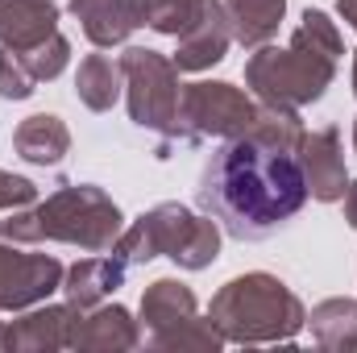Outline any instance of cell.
I'll use <instances>...</instances> for the list:
<instances>
[{"instance_id":"6da1fadb","label":"cell","mask_w":357,"mask_h":353,"mask_svg":"<svg viewBox=\"0 0 357 353\" xmlns=\"http://www.w3.org/2000/svg\"><path fill=\"white\" fill-rule=\"evenodd\" d=\"M195 195L229 237L262 241L299 216V208L307 204V183L295 154L241 133L208 158Z\"/></svg>"},{"instance_id":"7a4b0ae2","label":"cell","mask_w":357,"mask_h":353,"mask_svg":"<svg viewBox=\"0 0 357 353\" xmlns=\"http://www.w3.org/2000/svg\"><path fill=\"white\" fill-rule=\"evenodd\" d=\"M341 54H345V38H341L337 21L324 8H307L282 50L266 42L250 54L245 88L262 104H282V108L316 104L333 88Z\"/></svg>"},{"instance_id":"3957f363","label":"cell","mask_w":357,"mask_h":353,"mask_svg":"<svg viewBox=\"0 0 357 353\" xmlns=\"http://www.w3.org/2000/svg\"><path fill=\"white\" fill-rule=\"evenodd\" d=\"M125 229V216L116 200L104 187L91 183H63L54 195H46L38 208H17L4 216L0 237L17 246H42L63 241L79 246L84 254H108Z\"/></svg>"},{"instance_id":"277c9868","label":"cell","mask_w":357,"mask_h":353,"mask_svg":"<svg viewBox=\"0 0 357 353\" xmlns=\"http://www.w3.org/2000/svg\"><path fill=\"white\" fill-rule=\"evenodd\" d=\"M208 320L216 324L225 345H287L307 324V308L278 274L250 270L229 278L212 295Z\"/></svg>"},{"instance_id":"5b68a950","label":"cell","mask_w":357,"mask_h":353,"mask_svg":"<svg viewBox=\"0 0 357 353\" xmlns=\"http://www.w3.org/2000/svg\"><path fill=\"white\" fill-rule=\"evenodd\" d=\"M142 341L154 350H225V337L195 312V291L178 278H154L142 295Z\"/></svg>"},{"instance_id":"8992f818","label":"cell","mask_w":357,"mask_h":353,"mask_svg":"<svg viewBox=\"0 0 357 353\" xmlns=\"http://www.w3.org/2000/svg\"><path fill=\"white\" fill-rule=\"evenodd\" d=\"M121 75H125V104H129V121L137 129L150 133H175L178 121V67L175 59L150 50V46H129L121 59Z\"/></svg>"},{"instance_id":"52a82bcc","label":"cell","mask_w":357,"mask_h":353,"mask_svg":"<svg viewBox=\"0 0 357 353\" xmlns=\"http://www.w3.org/2000/svg\"><path fill=\"white\" fill-rule=\"evenodd\" d=\"M258 117V100L250 91H241L237 84L225 80H195L183 84L178 96V121L175 133L178 142H208V137H241Z\"/></svg>"},{"instance_id":"ba28073f","label":"cell","mask_w":357,"mask_h":353,"mask_svg":"<svg viewBox=\"0 0 357 353\" xmlns=\"http://www.w3.org/2000/svg\"><path fill=\"white\" fill-rule=\"evenodd\" d=\"M195 220H199V216H195L187 204L167 200V204L142 212L133 225H125L121 237H116V246H112L108 254H116L125 266H142V262H150V258H171V262H175V254L187 246Z\"/></svg>"},{"instance_id":"9c48e42d","label":"cell","mask_w":357,"mask_h":353,"mask_svg":"<svg viewBox=\"0 0 357 353\" xmlns=\"http://www.w3.org/2000/svg\"><path fill=\"white\" fill-rule=\"evenodd\" d=\"M67 266L54 254H29L0 241V312H25L33 303H46L54 291H63Z\"/></svg>"},{"instance_id":"30bf717a","label":"cell","mask_w":357,"mask_h":353,"mask_svg":"<svg viewBox=\"0 0 357 353\" xmlns=\"http://www.w3.org/2000/svg\"><path fill=\"white\" fill-rule=\"evenodd\" d=\"M299 171L307 183V195L320 204H337L349 187V171H345V150H341V129L324 125V129H303V142L295 150Z\"/></svg>"},{"instance_id":"8fae6325","label":"cell","mask_w":357,"mask_h":353,"mask_svg":"<svg viewBox=\"0 0 357 353\" xmlns=\"http://www.w3.org/2000/svg\"><path fill=\"white\" fill-rule=\"evenodd\" d=\"M79 308L75 303H46V308H25L21 320L4 324V345L13 353H54L71 345V324H75Z\"/></svg>"},{"instance_id":"7c38bea8","label":"cell","mask_w":357,"mask_h":353,"mask_svg":"<svg viewBox=\"0 0 357 353\" xmlns=\"http://www.w3.org/2000/svg\"><path fill=\"white\" fill-rule=\"evenodd\" d=\"M142 345V324L129 316V308L121 303H96L88 316L79 312L71 324V345L79 353H125Z\"/></svg>"},{"instance_id":"4fadbf2b","label":"cell","mask_w":357,"mask_h":353,"mask_svg":"<svg viewBox=\"0 0 357 353\" xmlns=\"http://www.w3.org/2000/svg\"><path fill=\"white\" fill-rule=\"evenodd\" d=\"M233 46V25L225 13V0H204V13L195 17V25L187 33H178V50L171 54L178 71H208L216 67Z\"/></svg>"},{"instance_id":"5bb4252c","label":"cell","mask_w":357,"mask_h":353,"mask_svg":"<svg viewBox=\"0 0 357 353\" xmlns=\"http://www.w3.org/2000/svg\"><path fill=\"white\" fill-rule=\"evenodd\" d=\"M59 33V4L54 0H0V46L25 54Z\"/></svg>"},{"instance_id":"9a60e30c","label":"cell","mask_w":357,"mask_h":353,"mask_svg":"<svg viewBox=\"0 0 357 353\" xmlns=\"http://www.w3.org/2000/svg\"><path fill=\"white\" fill-rule=\"evenodd\" d=\"M67 4L96 50L129 42V33L142 25V0H67Z\"/></svg>"},{"instance_id":"2e32d148","label":"cell","mask_w":357,"mask_h":353,"mask_svg":"<svg viewBox=\"0 0 357 353\" xmlns=\"http://www.w3.org/2000/svg\"><path fill=\"white\" fill-rule=\"evenodd\" d=\"M13 150L33 167H59L71 154V129L54 112H33L13 129Z\"/></svg>"},{"instance_id":"e0dca14e","label":"cell","mask_w":357,"mask_h":353,"mask_svg":"<svg viewBox=\"0 0 357 353\" xmlns=\"http://www.w3.org/2000/svg\"><path fill=\"white\" fill-rule=\"evenodd\" d=\"M125 270H129V266L121 262L116 254H108V258L91 254V258H84V262H75L67 274H63L67 303H75L79 312H88V308H96V303H104V299L125 283Z\"/></svg>"},{"instance_id":"ac0fdd59","label":"cell","mask_w":357,"mask_h":353,"mask_svg":"<svg viewBox=\"0 0 357 353\" xmlns=\"http://www.w3.org/2000/svg\"><path fill=\"white\" fill-rule=\"evenodd\" d=\"M225 13L233 25V42H241L245 50H258L278 33L287 17V0H225Z\"/></svg>"},{"instance_id":"d6986e66","label":"cell","mask_w":357,"mask_h":353,"mask_svg":"<svg viewBox=\"0 0 357 353\" xmlns=\"http://www.w3.org/2000/svg\"><path fill=\"white\" fill-rule=\"evenodd\" d=\"M125 91V75H121V63H112L108 54H88L75 71V96L79 104L91 112H108Z\"/></svg>"},{"instance_id":"ffe728a7","label":"cell","mask_w":357,"mask_h":353,"mask_svg":"<svg viewBox=\"0 0 357 353\" xmlns=\"http://www.w3.org/2000/svg\"><path fill=\"white\" fill-rule=\"evenodd\" d=\"M320 350H357V299H324L307 316Z\"/></svg>"},{"instance_id":"44dd1931","label":"cell","mask_w":357,"mask_h":353,"mask_svg":"<svg viewBox=\"0 0 357 353\" xmlns=\"http://www.w3.org/2000/svg\"><path fill=\"white\" fill-rule=\"evenodd\" d=\"M245 133L258 137V142H266V146H274V150L295 154L299 142H303L299 108H282V104H262V100H258V117H254V125H250Z\"/></svg>"},{"instance_id":"7402d4cb","label":"cell","mask_w":357,"mask_h":353,"mask_svg":"<svg viewBox=\"0 0 357 353\" xmlns=\"http://www.w3.org/2000/svg\"><path fill=\"white\" fill-rule=\"evenodd\" d=\"M199 13H204V0H142V25L167 38L187 33Z\"/></svg>"},{"instance_id":"603a6c76","label":"cell","mask_w":357,"mask_h":353,"mask_svg":"<svg viewBox=\"0 0 357 353\" xmlns=\"http://www.w3.org/2000/svg\"><path fill=\"white\" fill-rule=\"evenodd\" d=\"M220 258V220L216 216H199L187 246L175 254V266L178 270H204Z\"/></svg>"},{"instance_id":"cb8c5ba5","label":"cell","mask_w":357,"mask_h":353,"mask_svg":"<svg viewBox=\"0 0 357 353\" xmlns=\"http://www.w3.org/2000/svg\"><path fill=\"white\" fill-rule=\"evenodd\" d=\"M21 59H25V67H29V75H33L38 84H50V80H59V75L67 71V63H71V42H67L63 33H50L42 46L25 50Z\"/></svg>"},{"instance_id":"d4e9b609","label":"cell","mask_w":357,"mask_h":353,"mask_svg":"<svg viewBox=\"0 0 357 353\" xmlns=\"http://www.w3.org/2000/svg\"><path fill=\"white\" fill-rule=\"evenodd\" d=\"M33 88H38V80L29 75L25 59H21L17 50L0 46V96H4V100H29Z\"/></svg>"},{"instance_id":"484cf974","label":"cell","mask_w":357,"mask_h":353,"mask_svg":"<svg viewBox=\"0 0 357 353\" xmlns=\"http://www.w3.org/2000/svg\"><path fill=\"white\" fill-rule=\"evenodd\" d=\"M38 200V187L25 175H13V171H0V212H17V208H29Z\"/></svg>"},{"instance_id":"4316f807","label":"cell","mask_w":357,"mask_h":353,"mask_svg":"<svg viewBox=\"0 0 357 353\" xmlns=\"http://www.w3.org/2000/svg\"><path fill=\"white\" fill-rule=\"evenodd\" d=\"M337 13L357 29V0H337ZM349 80H354V96H357V50H354V75H349Z\"/></svg>"},{"instance_id":"83f0119b","label":"cell","mask_w":357,"mask_h":353,"mask_svg":"<svg viewBox=\"0 0 357 353\" xmlns=\"http://www.w3.org/2000/svg\"><path fill=\"white\" fill-rule=\"evenodd\" d=\"M341 204H345V220H349V229H357V179H349V187H345Z\"/></svg>"},{"instance_id":"f1b7e54d","label":"cell","mask_w":357,"mask_h":353,"mask_svg":"<svg viewBox=\"0 0 357 353\" xmlns=\"http://www.w3.org/2000/svg\"><path fill=\"white\" fill-rule=\"evenodd\" d=\"M354 150H357V121H354Z\"/></svg>"},{"instance_id":"f546056e","label":"cell","mask_w":357,"mask_h":353,"mask_svg":"<svg viewBox=\"0 0 357 353\" xmlns=\"http://www.w3.org/2000/svg\"><path fill=\"white\" fill-rule=\"evenodd\" d=\"M0 345H4V324H0Z\"/></svg>"}]
</instances>
